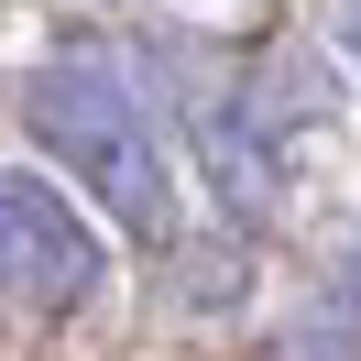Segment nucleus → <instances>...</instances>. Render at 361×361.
Here are the masks:
<instances>
[{
  "instance_id": "nucleus-1",
  "label": "nucleus",
  "mask_w": 361,
  "mask_h": 361,
  "mask_svg": "<svg viewBox=\"0 0 361 361\" xmlns=\"http://www.w3.org/2000/svg\"><path fill=\"white\" fill-rule=\"evenodd\" d=\"M23 132L44 142L132 241H164V230H176L164 121H154V99L132 88L121 55H88V44H77V55H44V66L23 77Z\"/></svg>"
},
{
  "instance_id": "nucleus-2",
  "label": "nucleus",
  "mask_w": 361,
  "mask_h": 361,
  "mask_svg": "<svg viewBox=\"0 0 361 361\" xmlns=\"http://www.w3.org/2000/svg\"><path fill=\"white\" fill-rule=\"evenodd\" d=\"M99 285H110L99 219L44 164H0V307L11 317H77Z\"/></svg>"
},
{
  "instance_id": "nucleus-3",
  "label": "nucleus",
  "mask_w": 361,
  "mask_h": 361,
  "mask_svg": "<svg viewBox=\"0 0 361 361\" xmlns=\"http://www.w3.org/2000/svg\"><path fill=\"white\" fill-rule=\"evenodd\" d=\"M197 142H208V176H219L230 219H263V208H274V164H263V132H252L241 110H208V121H197Z\"/></svg>"
},
{
  "instance_id": "nucleus-4",
  "label": "nucleus",
  "mask_w": 361,
  "mask_h": 361,
  "mask_svg": "<svg viewBox=\"0 0 361 361\" xmlns=\"http://www.w3.org/2000/svg\"><path fill=\"white\" fill-rule=\"evenodd\" d=\"M285 361H361V307H350V295L307 307V317L285 329Z\"/></svg>"
},
{
  "instance_id": "nucleus-5",
  "label": "nucleus",
  "mask_w": 361,
  "mask_h": 361,
  "mask_svg": "<svg viewBox=\"0 0 361 361\" xmlns=\"http://www.w3.org/2000/svg\"><path fill=\"white\" fill-rule=\"evenodd\" d=\"M339 44H350V66H361V0H350V23H339Z\"/></svg>"
},
{
  "instance_id": "nucleus-6",
  "label": "nucleus",
  "mask_w": 361,
  "mask_h": 361,
  "mask_svg": "<svg viewBox=\"0 0 361 361\" xmlns=\"http://www.w3.org/2000/svg\"><path fill=\"white\" fill-rule=\"evenodd\" d=\"M339 285H350V307H361V241H350V274H339Z\"/></svg>"
}]
</instances>
